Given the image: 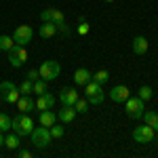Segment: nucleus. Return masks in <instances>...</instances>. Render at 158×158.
I'll return each mask as SVG.
<instances>
[{"mask_svg":"<svg viewBox=\"0 0 158 158\" xmlns=\"http://www.w3.org/2000/svg\"><path fill=\"white\" fill-rule=\"evenodd\" d=\"M11 129L19 137H30V133L34 131V120L27 114H17L15 118H11Z\"/></svg>","mask_w":158,"mask_h":158,"instance_id":"1","label":"nucleus"},{"mask_svg":"<svg viewBox=\"0 0 158 158\" xmlns=\"http://www.w3.org/2000/svg\"><path fill=\"white\" fill-rule=\"evenodd\" d=\"M124 112H127V116L129 118H133V120H141L143 118V112H146V101L143 99H139L137 95L131 97L124 101Z\"/></svg>","mask_w":158,"mask_h":158,"instance_id":"2","label":"nucleus"},{"mask_svg":"<svg viewBox=\"0 0 158 158\" xmlns=\"http://www.w3.org/2000/svg\"><path fill=\"white\" fill-rule=\"evenodd\" d=\"M38 74H40V78L42 80H47V82H53V80H57L61 74V65L59 61L55 59H47L40 63V68H38Z\"/></svg>","mask_w":158,"mask_h":158,"instance_id":"3","label":"nucleus"},{"mask_svg":"<svg viewBox=\"0 0 158 158\" xmlns=\"http://www.w3.org/2000/svg\"><path fill=\"white\" fill-rule=\"evenodd\" d=\"M30 137H32V143H34V148H38V150H44V148L49 146L51 141H53V137H51V131L47 129V127H36L32 133H30Z\"/></svg>","mask_w":158,"mask_h":158,"instance_id":"4","label":"nucleus"},{"mask_svg":"<svg viewBox=\"0 0 158 158\" xmlns=\"http://www.w3.org/2000/svg\"><path fill=\"white\" fill-rule=\"evenodd\" d=\"M0 95H2V101H6V103H17L19 97H21V93H19V89L13 85L11 80H2L0 82Z\"/></svg>","mask_w":158,"mask_h":158,"instance_id":"5","label":"nucleus"},{"mask_svg":"<svg viewBox=\"0 0 158 158\" xmlns=\"http://www.w3.org/2000/svg\"><path fill=\"white\" fill-rule=\"evenodd\" d=\"M13 40H15V44H19V47H27V44L34 40V30H32L30 25H17L15 32H13Z\"/></svg>","mask_w":158,"mask_h":158,"instance_id":"6","label":"nucleus"},{"mask_svg":"<svg viewBox=\"0 0 158 158\" xmlns=\"http://www.w3.org/2000/svg\"><path fill=\"white\" fill-rule=\"evenodd\" d=\"M6 55H9V63L13 68H21L27 61V51H25V47H19V44H13L11 49L6 51Z\"/></svg>","mask_w":158,"mask_h":158,"instance_id":"7","label":"nucleus"},{"mask_svg":"<svg viewBox=\"0 0 158 158\" xmlns=\"http://www.w3.org/2000/svg\"><path fill=\"white\" fill-rule=\"evenodd\" d=\"M154 137H156V131H154L150 124H139V127L133 131V139L137 141V143H141V146L154 141Z\"/></svg>","mask_w":158,"mask_h":158,"instance_id":"8","label":"nucleus"},{"mask_svg":"<svg viewBox=\"0 0 158 158\" xmlns=\"http://www.w3.org/2000/svg\"><path fill=\"white\" fill-rule=\"evenodd\" d=\"M131 95V91H129V86L127 85H116L110 89V99L114 101V103H124L127 99Z\"/></svg>","mask_w":158,"mask_h":158,"instance_id":"9","label":"nucleus"},{"mask_svg":"<svg viewBox=\"0 0 158 158\" xmlns=\"http://www.w3.org/2000/svg\"><path fill=\"white\" fill-rule=\"evenodd\" d=\"M78 97H80V93H78L74 86H63V89L59 91V101H61V106H74Z\"/></svg>","mask_w":158,"mask_h":158,"instance_id":"10","label":"nucleus"},{"mask_svg":"<svg viewBox=\"0 0 158 158\" xmlns=\"http://www.w3.org/2000/svg\"><path fill=\"white\" fill-rule=\"evenodd\" d=\"M55 95H51L49 91L47 93H42V95H38L36 99V110L38 112H44V110H51V108H55Z\"/></svg>","mask_w":158,"mask_h":158,"instance_id":"11","label":"nucleus"},{"mask_svg":"<svg viewBox=\"0 0 158 158\" xmlns=\"http://www.w3.org/2000/svg\"><path fill=\"white\" fill-rule=\"evenodd\" d=\"M40 19L42 21H51V23H61V21H65V15L59 9H44L40 13Z\"/></svg>","mask_w":158,"mask_h":158,"instance_id":"12","label":"nucleus"},{"mask_svg":"<svg viewBox=\"0 0 158 158\" xmlns=\"http://www.w3.org/2000/svg\"><path fill=\"white\" fill-rule=\"evenodd\" d=\"M17 110L21 112V114H30L32 110H36V101L32 95H21L19 101H17Z\"/></svg>","mask_w":158,"mask_h":158,"instance_id":"13","label":"nucleus"},{"mask_svg":"<svg viewBox=\"0 0 158 158\" xmlns=\"http://www.w3.org/2000/svg\"><path fill=\"white\" fill-rule=\"evenodd\" d=\"M148 38L146 36H135L133 38V42H131V49H133L135 55H146L148 53Z\"/></svg>","mask_w":158,"mask_h":158,"instance_id":"14","label":"nucleus"},{"mask_svg":"<svg viewBox=\"0 0 158 158\" xmlns=\"http://www.w3.org/2000/svg\"><path fill=\"white\" fill-rule=\"evenodd\" d=\"M74 118H76V110H74V106H63V108L57 112V120H61L63 124H70Z\"/></svg>","mask_w":158,"mask_h":158,"instance_id":"15","label":"nucleus"},{"mask_svg":"<svg viewBox=\"0 0 158 158\" xmlns=\"http://www.w3.org/2000/svg\"><path fill=\"white\" fill-rule=\"evenodd\" d=\"M40 124L42 127H47V129H51L55 122H57V112H53V110H44V112H40Z\"/></svg>","mask_w":158,"mask_h":158,"instance_id":"16","label":"nucleus"},{"mask_svg":"<svg viewBox=\"0 0 158 158\" xmlns=\"http://www.w3.org/2000/svg\"><path fill=\"white\" fill-rule=\"evenodd\" d=\"M38 34H40L42 38H47V40H49V38H53L55 34H57V25L51 23V21H42V25L38 27Z\"/></svg>","mask_w":158,"mask_h":158,"instance_id":"17","label":"nucleus"},{"mask_svg":"<svg viewBox=\"0 0 158 158\" xmlns=\"http://www.w3.org/2000/svg\"><path fill=\"white\" fill-rule=\"evenodd\" d=\"M89 80H91V72H89L86 68H78V70L74 72V82L78 86H85Z\"/></svg>","mask_w":158,"mask_h":158,"instance_id":"18","label":"nucleus"},{"mask_svg":"<svg viewBox=\"0 0 158 158\" xmlns=\"http://www.w3.org/2000/svg\"><path fill=\"white\" fill-rule=\"evenodd\" d=\"M141 120H146V124H150L154 131H158V112H154V110L143 112V118H141Z\"/></svg>","mask_w":158,"mask_h":158,"instance_id":"19","label":"nucleus"},{"mask_svg":"<svg viewBox=\"0 0 158 158\" xmlns=\"http://www.w3.org/2000/svg\"><path fill=\"white\" fill-rule=\"evenodd\" d=\"M91 80H95V82H99V85L103 86L110 80V72L108 70H97L95 74H91Z\"/></svg>","mask_w":158,"mask_h":158,"instance_id":"20","label":"nucleus"},{"mask_svg":"<svg viewBox=\"0 0 158 158\" xmlns=\"http://www.w3.org/2000/svg\"><path fill=\"white\" fill-rule=\"evenodd\" d=\"M19 143H21V141H19V135H17V133L6 135V137H4V148H9V150H17Z\"/></svg>","mask_w":158,"mask_h":158,"instance_id":"21","label":"nucleus"},{"mask_svg":"<svg viewBox=\"0 0 158 158\" xmlns=\"http://www.w3.org/2000/svg\"><path fill=\"white\" fill-rule=\"evenodd\" d=\"M152 95H154V91H152V86H148V85H141L139 89H137V97H139V99H143V101H150V99H152Z\"/></svg>","mask_w":158,"mask_h":158,"instance_id":"22","label":"nucleus"},{"mask_svg":"<svg viewBox=\"0 0 158 158\" xmlns=\"http://www.w3.org/2000/svg\"><path fill=\"white\" fill-rule=\"evenodd\" d=\"M89 106H91V103H89V99H76V103H74V110H76V114H86V112H89Z\"/></svg>","mask_w":158,"mask_h":158,"instance_id":"23","label":"nucleus"},{"mask_svg":"<svg viewBox=\"0 0 158 158\" xmlns=\"http://www.w3.org/2000/svg\"><path fill=\"white\" fill-rule=\"evenodd\" d=\"M17 89H19V93H21V95H32V93H34V82L25 78V80L17 86Z\"/></svg>","mask_w":158,"mask_h":158,"instance_id":"24","label":"nucleus"},{"mask_svg":"<svg viewBox=\"0 0 158 158\" xmlns=\"http://www.w3.org/2000/svg\"><path fill=\"white\" fill-rule=\"evenodd\" d=\"M47 91H49V82H47V80H42V78L34 80V93H36V95H42V93H47Z\"/></svg>","mask_w":158,"mask_h":158,"instance_id":"25","label":"nucleus"},{"mask_svg":"<svg viewBox=\"0 0 158 158\" xmlns=\"http://www.w3.org/2000/svg\"><path fill=\"white\" fill-rule=\"evenodd\" d=\"M13 44H15V40H13V36H6V34H0V51H6L11 49Z\"/></svg>","mask_w":158,"mask_h":158,"instance_id":"26","label":"nucleus"},{"mask_svg":"<svg viewBox=\"0 0 158 158\" xmlns=\"http://www.w3.org/2000/svg\"><path fill=\"white\" fill-rule=\"evenodd\" d=\"M49 131H51V137H53V139H61V137L65 135V129H63V124H57V122L51 127Z\"/></svg>","mask_w":158,"mask_h":158,"instance_id":"27","label":"nucleus"},{"mask_svg":"<svg viewBox=\"0 0 158 158\" xmlns=\"http://www.w3.org/2000/svg\"><path fill=\"white\" fill-rule=\"evenodd\" d=\"M89 30H91V25L86 23V19H85V17H78V30H76V32H78L80 36H86Z\"/></svg>","mask_w":158,"mask_h":158,"instance_id":"28","label":"nucleus"},{"mask_svg":"<svg viewBox=\"0 0 158 158\" xmlns=\"http://www.w3.org/2000/svg\"><path fill=\"white\" fill-rule=\"evenodd\" d=\"M89 99V103L91 106H101L103 103V99H106V93L103 91H99V93H95V95H91V97H86Z\"/></svg>","mask_w":158,"mask_h":158,"instance_id":"29","label":"nucleus"},{"mask_svg":"<svg viewBox=\"0 0 158 158\" xmlns=\"http://www.w3.org/2000/svg\"><path fill=\"white\" fill-rule=\"evenodd\" d=\"M0 131H2V133L11 131V116H6V114H0Z\"/></svg>","mask_w":158,"mask_h":158,"instance_id":"30","label":"nucleus"},{"mask_svg":"<svg viewBox=\"0 0 158 158\" xmlns=\"http://www.w3.org/2000/svg\"><path fill=\"white\" fill-rule=\"evenodd\" d=\"M55 25H57V32H61L63 36H70V34H72V30H70V25L65 23V21H61V23H55Z\"/></svg>","mask_w":158,"mask_h":158,"instance_id":"31","label":"nucleus"},{"mask_svg":"<svg viewBox=\"0 0 158 158\" xmlns=\"http://www.w3.org/2000/svg\"><path fill=\"white\" fill-rule=\"evenodd\" d=\"M25 78L34 82V80H38V78H40V74H38V70H30V72L25 74Z\"/></svg>","mask_w":158,"mask_h":158,"instance_id":"32","label":"nucleus"},{"mask_svg":"<svg viewBox=\"0 0 158 158\" xmlns=\"http://www.w3.org/2000/svg\"><path fill=\"white\" fill-rule=\"evenodd\" d=\"M17 158H32V152L30 150H19L17 152Z\"/></svg>","mask_w":158,"mask_h":158,"instance_id":"33","label":"nucleus"},{"mask_svg":"<svg viewBox=\"0 0 158 158\" xmlns=\"http://www.w3.org/2000/svg\"><path fill=\"white\" fill-rule=\"evenodd\" d=\"M4 146V135H2V131H0V148Z\"/></svg>","mask_w":158,"mask_h":158,"instance_id":"34","label":"nucleus"},{"mask_svg":"<svg viewBox=\"0 0 158 158\" xmlns=\"http://www.w3.org/2000/svg\"><path fill=\"white\" fill-rule=\"evenodd\" d=\"M103 2H114V0H103Z\"/></svg>","mask_w":158,"mask_h":158,"instance_id":"35","label":"nucleus"},{"mask_svg":"<svg viewBox=\"0 0 158 158\" xmlns=\"http://www.w3.org/2000/svg\"><path fill=\"white\" fill-rule=\"evenodd\" d=\"M0 101H2V95H0Z\"/></svg>","mask_w":158,"mask_h":158,"instance_id":"36","label":"nucleus"}]
</instances>
